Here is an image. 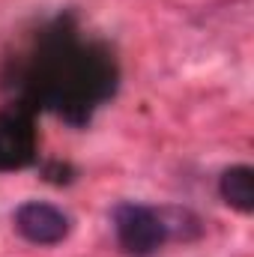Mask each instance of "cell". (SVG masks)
<instances>
[{
    "mask_svg": "<svg viewBox=\"0 0 254 257\" xmlns=\"http://www.w3.org/2000/svg\"><path fill=\"white\" fill-rule=\"evenodd\" d=\"M114 230H117V242L123 245L126 254L150 257L165 245L171 227L153 206L120 203L114 209Z\"/></svg>",
    "mask_w": 254,
    "mask_h": 257,
    "instance_id": "1",
    "label": "cell"
},
{
    "mask_svg": "<svg viewBox=\"0 0 254 257\" xmlns=\"http://www.w3.org/2000/svg\"><path fill=\"white\" fill-rule=\"evenodd\" d=\"M15 230L33 242V245H57L69 236V215L63 209H57L54 203H42V200H27L15 209L12 215Z\"/></svg>",
    "mask_w": 254,
    "mask_h": 257,
    "instance_id": "2",
    "label": "cell"
},
{
    "mask_svg": "<svg viewBox=\"0 0 254 257\" xmlns=\"http://www.w3.org/2000/svg\"><path fill=\"white\" fill-rule=\"evenodd\" d=\"M33 156V132L21 117L0 114V168H18Z\"/></svg>",
    "mask_w": 254,
    "mask_h": 257,
    "instance_id": "3",
    "label": "cell"
},
{
    "mask_svg": "<svg viewBox=\"0 0 254 257\" xmlns=\"http://www.w3.org/2000/svg\"><path fill=\"white\" fill-rule=\"evenodd\" d=\"M218 192L224 197V203H230L239 212H251L254 209V171L248 165H233L221 174L218 180Z\"/></svg>",
    "mask_w": 254,
    "mask_h": 257,
    "instance_id": "4",
    "label": "cell"
}]
</instances>
